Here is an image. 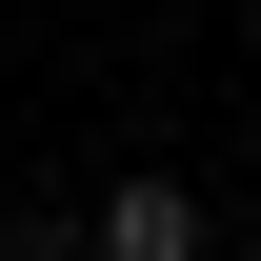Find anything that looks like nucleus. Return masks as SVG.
<instances>
[{
  "mask_svg": "<svg viewBox=\"0 0 261 261\" xmlns=\"http://www.w3.org/2000/svg\"><path fill=\"white\" fill-rule=\"evenodd\" d=\"M0 261H100V221H20V241H0Z\"/></svg>",
  "mask_w": 261,
  "mask_h": 261,
  "instance_id": "f03ea898",
  "label": "nucleus"
},
{
  "mask_svg": "<svg viewBox=\"0 0 261 261\" xmlns=\"http://www.w3.org/2000/svg\"><path fill=\"white\" fill-rule=\"evenodd\" d=\"M100 261H201V181H181V161L100 181Z\"/></svg>",
  "mask_w": 261,
  "mask_h": 261,
  "instance_id": "f257e3e1",
  "label": "nucleus"
}]
</instances>
